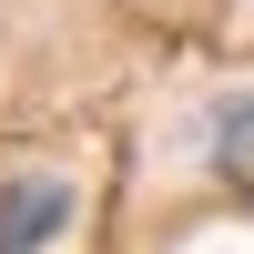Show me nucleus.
I'll list each match as a JSON object with an SVG mask.
<instances>
[{
	"instance_id": "nucleus-2",
	"label": "nucleus",
	"mask_w": 254,
	"mask_h": 254,
	"mask_svg": "<svg viewBox=\"0 0 254 254\" xmlns=\"http://www.w3.org/2000/svg\"><path fill=\"white\" fill-rule=\"evenodd\" d=\"M214 183L254 193V92H224V112H214Z\"/></svg>"
},
{
	"instance_id": "nucleus-1",
	"label": "nucleus",
	"mask_w": 254,
	"mask_h": 254,
	"mask_svg": "<svg viewBox=\"0 0 254 254\" xmlns=\"http://www.w3.org/2000/svg\"><path fill=\"white\" fill-rule=\"evenodd\" d=\"M61 224H71V183H51V173L0 183V254H41Z\"/></svg>"
}]
</instances>
